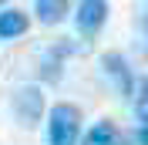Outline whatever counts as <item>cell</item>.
I'll return each instance as SVG.
<instances>
[{
    "mask_svg": "<svg viewBox=\"0 0 148 145\" xmlns=\"http://www.w3.org/2000/svg\"><path fill=\"white\" fill-rule=\"evenodd\" d=\"M67 3L64 0H37L34 3V14H37V20L40 24H61V20L67 17Z\"/></svg>",
    "mask_w": 148,
    "mask_h": 145,
    "instance_id": "52a82bcc",
    "label": "cell"
},
{
    "mask_svg": "<svg viewBox=\"0 0 148 145\" xmlns=\"http://www.w3.org/2000/svg\"><path fill=\"white\" fill-rule=\"evenodd\" d=\"M27 27H30V20H27V14H24V10H17V7H7V10H0V41L20 37Z\"/></svg>",
    "mask_w": 148,
    "mask_h": 145,
    "instance_id": "5b68a950",
    "label": "cell"
},
{
    "mask_svg": "<svg viewBox=\"0 0 148 145\" xmlns=\"http://www.w3.org/2000/svg\"><path fill=\"white\" fill-rule=\"evenodd\" d=\"M84 145H121V138H118V128L111 125L108 118L104 122H98V125L84 135Z\"/></svg>",
    "mask_w": 148,
    "mask_h": 145,
    "instance_id": "ba28073f",
    "label": "cell"
},
{
    "mask_svg": "<svg viewBox=\"0 0 148 145\" xmlns=\"http://www.w3.org/2000/svg\"><path fill=\"white\" fill-rule=\"evenodd\" d=\"M64 54H71V44H67V41H61V44H54L47 51V57L40 61V78H44V81H57V78H61Z\"/></svg>",
    "mask_w": 148,
    "mask_h": 145,
    "instance_id": "8992f818",
    "label": "cell"
},
{
    "mask_svg": "<svg viewBox=\"0 0 148 145\" xmlns=\"http://www.w3.org/2000/svg\"><path fill=\"white\" fill-rule=\"evenodd\" d=\"M101 68H104V74H108L111 81H114V88H118V95H135V78H131V71H128V61L118 54V51H108V54L101 57Z\"/></svg>",
    "mask_w": 148,
    "mask_h": 145,
    "instance_id": "277c9868",
    "label": "cell"
},
{
    "mask_svg": "<svg viewBox=\"0 0 148 145\" xmlns=\"http://www.w3.org/2000/svg\"><path fill=\"white\" fill-rule=\"evenodd\" d=\"M77 135H81V111L74 105H67V101H57L47 111V142L51 145H74Z\"/></svg>",
    "mask_w": 148,
    "mask_h": 145,
    "instance_id": "6da1fadb",
    "label": "cell"
},
{
    "mask_svg": "<svg viewBox=\"0 0 148 145\" xmlns=\"http://www.w3.org/2000/svg\"><path fill=\"white\" fill-rule=\"evenodd\" d=\"M135 138H138V145H148V122H141L135 128Z\"/></svg>",
    "mask_w": 148,
    "mask_h": 145,
    "instance_id": "30bf717a",
    "label": "cell"
},
{
    "mask_svg": "<svg viewBox=\"0 0 148 145\" xmlns=\"http://www.w3.org/2000/svg\"><path fill=\"white\" fill-rule=\"evenodd\" d=\"M104 20H108V3L104 0H81L74 7V24L84 37H94L104 27Z\"/></svg>",
    "mask_w": 148,
    "mask_h": 145,
    "instance_id": "3957f363",
    "label": "cell"
},
{
    "mask_svg": "<svg viewBox=\"0 0 148 145\" xmlns=\"http://www.w3.org/2000/svg\"><path fill=\"white\" fill-rule=\"evenodd\" d=\"M135 111H138L141 122H148V78H141L138 88H135Z\"/></svg>",
    "mask_w": 148,
    "mask_h": 145,
    "instance_id": "9c48e42d",
    "label": "cell"
},
{
    "mask_svg": "<svg viewBox=\"0 0 148 145\" xmlns=\"http://www.w3.org/2000/svg\"><path fill=\"white\" fill-rule=\"evenodd\" d=\"M14 111H17V118L27 128H34L37 122H40V115H44V95H40V88H37V84L17 88V95H14Z\"/></svg>",
    "mask_w": 148,
    "mask_h": 145,
    "instance_id": "7a4b0ae2",
    "label": "cell"
},
{
    "mask_svg": "<svg viewBox=\"0 0 148 145\" xmlns=\"http://www.w3.org/2000/svg\"><path fill=\"white\" fill-rule=\"evenodd\" d=\"M145 41H148V37H145ZM145 51H148V44H145Z\"/></svg>",
    "mask_w": 148,
    "mask_h": 145,
    "instance_id": "8fae6325",
    "label": "cell"
}]
</instances>
